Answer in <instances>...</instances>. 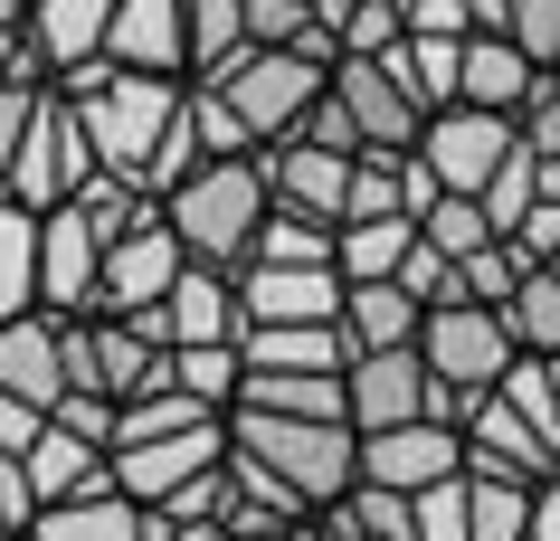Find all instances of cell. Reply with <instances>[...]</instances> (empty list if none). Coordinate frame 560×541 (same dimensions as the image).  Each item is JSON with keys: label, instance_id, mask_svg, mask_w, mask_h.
I'll list each match as a JSON object with an SVG mask.
<instances>
[{"label": "cell", "instance_id": "cell-38", "mask_svg": "<svg viewBox=\"0 0 560 541\" xmlns=\"http://www.w3.org/2000/svg\"><path fill=\"white\" fill-rule=\"evenodd\" d=\"M229 475H237V494H247V504H257V513H276V522H314V504H304V494H295V484H285V475H276L266 456L229 447Z\"/></svg>", "mask_w": 560, "mask_h": 541}, {"label": "cell", "instance_id": "cell-47", "mask_svg": "<svg viewBox=\"0 0 560 541\" xmlns=\"http://www.w3.org/2000/svg\"><path fill=\"white\" fill-rule=\"evenodd\" d=\"M409 10V30L428 38H475V0H399Z\"/></svg>", "mask_w": 560, "mask_h": 541}, {"label": "cell", "instance_id": "cell-19", "mask_svg": "<svg viewBox=\"0 0 560 541\" xmlns=\"http://www.w3.org/2000/svg\"><path fill=\"white\" fill-rule=\"evenodd\" d=\"M237 352L257 361V371H352L361 342L332 314V324H237Z\"/></svg>", "mask_w": 560, "mask_h": 541}, {"label": "cell", "instance_id": "cell-4", "mask_svg": "<svg viewBox=\"0 0 560 541\" xmlns=\"http://www.w3.org/2000/svg\"><path fill=\"white\" fill-rule=\"evenodd\" d=\"M95 172H105V152H95L77 95H58V77H48V95H38V115H30V143H20V162H10V200L58 210V200H77Z\"/></svg>", "mask_w": 560, "mask_h": 541}, {"label": "cell", "instance_id": "cell-20", "mask_svg": "<svg viewBox=\"0 0 560 541\" xmlns=\"http://www.w3.org/2000/svg\"><path fill=\"white\" fill-rule=\"evenodd\" d=\"M541 77H551V67L532 58V48H523L513 30H475V38H466V105H494V115H523Z\"/></svg>", "mask_w": 560, "mask_h": 541}, {"label": "cell", "instance_id": "cell-1", "mask_svg": "<svg viewBox=\"0 0 560 541\" xmlns=\"http://www.w3.org/2000/svg\"><path fill=\"white\" fill-rule=\"evenodd\" d=\"M229 447H247V456H266L276 475L295 484L304 504L324 513V504H342L361 484V427L352 419H285V409H229Z\"/></svg>", "mask_w": 560, "mask_h": 541}, {"label": "cell", "instance_id": "cell-23", "mask_svg": "<svg viewBox=\"0 0 560 541\" xmlns=\"http://www.w3.org/2000/svg\"><path fill=\"white\" fill-rule=\"evenodd\" d=\"M105 30H115V0H38L30 10V48L48 58V77L77 67V58H95Z\"/></svg>", "mask_w": 560, "mask_h": 541}, {"label": "cell", "instance_id": "cell-31", "mask_svg": "<svg viewBox=\"0 0 560 541\" xmlns=\"http://www.w3.org/2000/svg\"><path fill=\"white\" fill-rule=\"evenodd\" d=\"M503 324H513L523 352H551L560 361V267H532L523 285H513V304H503Z\"/></svg>", "mask_w": 560, "mask_h": 541}, {"label": "cell", "instance_id": "cell-53", "mask_svg": "<svg viewBox=\"0 0 560 541\" xmlns=\"http://www.w3.org/2000/svg\"><path fill=\"white\" fill-rule=\"evenodd\" d=\"M0 30H30V0H0Z\"/></svg>", "mask_w": 560, "mask_h": 541}, {"label": "cell", "instance_id": "cell-11", "mask_svg": "<svg viewBox=\"0 0 560 541\" xmlns=\"http://www.w3.org/2000/svg\"><path fill=\"white\" fill-rule=\"evenodd\" d=\"M456 427H466V466H485V475H523V484H551L560 475V447L503 399V380H494V390H475Z\"/></svg>", "mask_w": 560, "mask_h": 541}, {"label": "cell", "instance_id": "cell-10", "mask_svg": "<svg viewBox=\"0 0 560 541\" xmlns=\"http://www.w3.org/2000/svg\"><path fill=\"white\" fill-rule=\"evenodd\" d=\"M95 285H105V228L77 200H58L38 219V304L48 314H95Z\"/></svg>", "mask_w": 560, "mask_h": 541}, {"label": "cell", "instance_id": "cell-14", "mask_svg": "<svg viewBox=\"0 0 560 541\" xmlns=\"http://www.w3.org/2000/svg\"><path fill=\"white\" fill-rule=\"evenodd\" d=\"M438 399V371L418 342H389V352H361L352 361V427H399V419H428Z\"/></svg>", "mask_w": 560, "mask_h": 541}, {"label": "cell", "instance_id": "cell-42", "mask_svg": "<svg viewBox=\"0 0 560 541\" xmlns=\"http://www.w3.org/2000/svg\"><path fill=\"white\" fill-rule=\"evenodd\" d=\"M314 0H247V48H304L314 38Z\"/></svg>", "mask_w": 560, "mask_h": 541}, {"label": "cell", "instance_id": "cell-56", "mask_svg": "<svg viewBox=\"0 0 560 541\" xmlns=\"http://www.w3.org/2000/svg\"><path fill=\"white\" fill-rule=\"evenodd\" d=\"M551 267H560V257H551Z\"/></svg>", "mask_w": 560, "mask_h": 541}, {"label": "cell", "instance_id": "cell-44", "mask_svg": "<svg viewBox=\"0 0 560 541\" xmlns=\"http://www.w3.org/2000/svg\"><path fill=\"white\" fill-rule=\"evenodd\" d=\"M38 95H48V77H10V86H0V190H10V162H20V143H30Z\"/></svg>", "mask_w": 560, "mask_h": 541}, {"label": "cell", "instance_id": "cell-43", "mask_svg": "<svg viewBox=\"0 0 560 541\" xmlns=\"http://www.w3.org/2000/svg\"><path fill=\"white\" fill-rule=\"evenodd\" d=\"M399 285H409L418 304H446V295H466V285H456V257H446V247L428 238V228H418V247L399 257Z\"/></svg>", "mask_w": 560, "mask_h": 541}, {"label": "cell", "instance_id": "cell-27", "mask_svg": "<svg viewBox=\"0 0 560 541\" xmlns=\"http://www.w3.org/2000/svg\"><path fill=\"white\" fill-rule=\"evenodd\" d=\"M38 219L48 210H30V200L0 190V324L38 304Z\"/></svg>", "mask_w": 560, "mask_h": 541}, {"label": "cell", "instance_id": "cell-37", "mask_svg": "<svg viewBox=\"0 0 560 541\" xmlns=\"http://www.w3.org/2000/svg\"><path fill=\"white\" fill-rule=\"evenodd\" d=\"M532 200H541V152H532V143H513V152H503V172L485 180V210H494V228L513 238Z\"/></svg>", "mask_w": 560, "mask_h": 541}, {"label": "cell", "instance_id": "cell-48", "mask_svg": "<svg viewBox=\"0 0 560 541\" xmlns=\"http://www.w3.org/2000/svg\"><path fill=\"white\" fill-rule=\"evenodd\" d=\"M513 247H523L532 267H551V257H560V200H532L523 228H513Z\"/></svg>", "mask_w": 560, "mask_h": 541}, {"label": "cell", "instance_id": "cell-5", "mask_svg": "<svg viewBox=\"0 0 560 541\" xmlns=\"http://www.w3.org/2000/svg\"><path fill=\"white\" fill-rule=\"evenodd\" d=\"M209 86H229V105L257 124V143H276V133H295L314 115V95L332 86V58H314V48H237Z\"/></svg>", "mask_w": 560, "mask_h": 541}, {"label": "cell", "instance_id": "cell-13", "mask_svg": "<svg viewBox=\"0 0 560 541\" xmlns=\"http://www.w3.org/2000/svg\"><path fill=\"white\" fill-rule=\"evenodd\" d=\"M266 162V190L285 200V210H314L342 228V200H352V162L361 152H332V143H304V133H276V143H257Z\"/></svg>", "mask_w": 560, "mask_h": 541}, {"label": "cell", "instance_id": "cell-2", "mask_svg": "<svg viewBox=\"0 0 560 541\" xmlns=\"http://www.w3.org/2000/svg\"><path fill=\"white\" fill-rule=\"evenodd\" d=\"M162 210H172V228L190 238V257H209V267H247V247H257L276 190H266L257 152H219V162H200V172L180 180Z\"/></svg>", "mask_w": 560, "mask_h": 541}, {"label": "cell", "instance_id": "cell-39", "mask_svg": "<svg viewBox=\"0 0 560 541\" xmlns=\"http://www.w3.org/2000/svg\"><path fill=\"white\" fill-rule=\"evenodd\" d=\"M418 541H475V475H446L418 494Z\"/></svg>", "mask_w": 560, "mask_h": 541}, {"label": "cell", "instance_id": "cell-52", "mask_svg": "<svg viewBox=\"0 0 560 541\" xmlns=\"http://www.w3.org/2000/svg\"><path fill=\"white\" fill-rule=\"evenodd\" d=\"M532 541H560V475L532 494Z\"/></svg>", "mask_w": 560, "mask_h": 541}, {"label": "cell", "instance_id": "cell-35", "mask_svg": "<svg viewBox=\"0 0 560 541\" xmlns=\"http://www.w3.org/2000/svg\"><path fill=\"white\" fill-rule=\"evenodd\" d=\"M418 228H428V238H438L446 257H475L485 238H503V228H494V210H485V190H446V200H438L428 219H418Z\"/></svg>", "mask_w": 560, "mask_h": 541}, {"label": "cell", "instance_id": "cell-51", "mask_svg": "<svg viewBox=\"0 0 560 541\" xmlns=\"http://www.w3.org/2000/svg\"><path fill=\"white\" fill-rule=\"evenodd\" d=\"M523 143H532V152H560V86H551V77H541L532 105H523Z\"/></svg>", "mask_w": 560, "mask_h": 541}, {"label": "cell", "instance_id": "cell-12", "mask_svg": "<svg viewBox=\"0 0 560 541\" xmlns=\"http://www.w3.org/2000/svg\"><path fill=\"white\" fill-rule=\"evenodd\" d=\"M219 456H229V419H200V427H172V437L115 447V484L133 504H162V494H180V484L200 475V466H219Z\"/></svg>", "mask_w": 560, "mask_h": 541}, {"label": "cell", "instance_id": "cell-40", "mask_svg": "<svg viewBox=\"0 0 560 541\" xmlns=\"http://www.w3.org/2000/svg\"><path fill=\"white\" fill-rule=\"evenodd\" d=\"M399 162H409V152H361L342 219H389V210H409V200H399Z\"/></svg>", "mask_w": 560, "mask_h": 541}, {"label": "cell", "instance_id": "cell-7", "mask_svg": "<svg viewBox=\"0 0 560 541\" xmlns=\"http://www.w3.org/2000/svg\"><path fill=\"white\" fill-rule=\"evenodd\" d=\"M523 143V115H494V105H438L428 115V133H418V152L438 162V180L446 190H485V180L503 172V152Z\"/></svg>", "mask_w": 560, "mask_h": 541}, {"label": "cell", "instance_id": "cell-33", "mask_svg": "<svg viewBox=\"0 0 560 541\" xmlns=\"http://www.w3.org/2000/svg\"><path fill=\"white\" fill-rule=\"evenodd\" d=\"M503 399H513V409H523V419L560 447V361H551V352H513V371H503Z\"/></svg>", "mask_w": 560, "mask_h": 541}, {"label": "cell", "instance_id": "cell-32", "mask_svg": "<svg viewBox=\"0 0 560 541\" xmlns=\"http://www.w3.org/2000/svg\"><path fill=\"white\" fill-rule=\"evenodd\" d=\"M237 48H247V0H190V77H219Z\"/></svg>", "mask_w": 560, "mask_h": 541}, {"label": "cell", "instance_id": "cell-6", "mask_svg": "<svg viewBox=\"0 0 560 541\" xmlns=\"http://www.w3.org/2000/svg\"><path fill=\"white\" fill-rule=\"evenodd\" d=\"M418 352H428V371L438 380H456V390H494L503 371H513V324H503V304H475V295H446L428 304V324H418Z\"/></svg>", "mask_w": 560, "mask_h": 541}, {"label": "cell", "instance_id": "cell-22", "mask_svg": "<svg viewBox=\"0 0 560 541\" xmlns=\"http://www.w3.org/2000/svg\"><path fill=\"white\" fill-rule=\"evenodd\" d=\"M342 324H352L361 352H389V342H418V324H428V304L399 285V275H361L352 295H342Z\"/></svg>", "mask_w": 560, "mask_h": 541}, {"label": "cell", "instance_id": "cell-50", "mask_svg": "<svg viewBox=\"0 0 560 541\" xmlns=\"http://www.w3.org/2000/svg\"><path fill=\"white\" fill-rule=\"evenodd\" d=\"M399 200H409V219H428L446 200V180H438V162H428V152L409 143V162H399Z\"/></svg>", "mask_w": 560, "mask_h": 541}, {"label": "cell", "instance_id": "cell-55", "mask_svg": "<svg viewBox=\"0 0 560 541\" xmlns=\"http://www.w3.org/2000/svg\"><path fill=\"white\" fill-rule=\"evenodd\" d=\"M361 541H381V532H361Z\"/></svg>", "mask_w": 560, "mask_h": 541}, {"label": "cell", "instance_id": "cell-21", "mask_svg": "<svg viewBox=\"0 0 560 541\" xmlns=\"http://www.w3.org/2000/svg\"><path fill=\"white\" fill-rule=\"evenodd\" d=\"M237 409H285V419H352V371H257L237 380Z\"/></svg>", "mask_w": 560, "mask_h": 541}, {"label": "cell", "instance_id": "cell-30", "mask_svg": "<svg viewBox=\"0 0 560 541\" xmlns=\"http://www.w3.org/2000/svg\"><path fill=\"white\" fill-rule=\"evenodd\" d=\"M466 475H475V541H532V494L541 484L485 475V466H466Z\"/></svg>", "mask_w": 560, "mask_h": 541}, {"label": "cell", "instance_id": "cell-41", "mask_svg": "<svg viewBox=\"0 0 560 541\" xmlns=\"http://www.w3.org/2000/svg\"><path fill=\"white\" fill-rule=\"evenodd\" d=\"M190 115H200V143H209V152H257V124L229 105V86L190 77Z\"/></svg>", "mask_w": 560, "mask_h": 541}, {"label": "cell", "instance_id": "cell-15", "mask_svg": "<svg viewBox=\"0 0 560 541\" xmlns=\"http://www.w3.org/2000/svg\"><path fill=\"white\" fill-rule=\"evenodd\" d=\"M332 86H342V105H352V124H361V152H409L418 133H428V105H418L381 58H342Z\"/></svg>", "mask_w": 560, "mask_h": 541}, {"label": "cell", "instance_id": "cell-18", "mask_svg": "<svg viewBox=\"0 0 560 541\" xmlns=\"http://www.w3.org/2000/svg\"><path fill=\"white\" fill-rule=\"evenodd\" d=\"M105 58L152 67V77H190V0H115Z\"/></svg>", "mask_w": 560, "mask_h": 541}, {"label": "cell", "instance_id": "cell-26", "mask_svg": "<svg viewBox=\"0 0 560 541\" xmlns=\"http://www.w3.org/2000/svg\"><path fill=\"white\" fill-rule=\"evenodd\" d=\"M38 541H143V504H133V494H77V504H48L30 522Z\"/></svg>", "mask_w": 560, "mask_h": 541}, {"label": "cell", "instance_id": "cell-54", "mask_svg": "<svg viewBox=\"0 0 560 541\" xmlns=\"http://www.w3.org/2000/svg\"><path fill=\"white\" fill-rule=\"evenodd\" d=\"M551 86H560V58H551Z\"/></svg>", "mask_w": 560, "mask_h": 541}, {"label": "cell", "instance_id": "cell-3", "mask_svg": "<svg viewBox=\"0 0 560 541\" xmlns=\"http://www.w3.org/2000/svg\"><path fill=\"white\" fill-rule=\"evenodd\" d=\"M67 95V86H58ZM180 95H190V77H152V67H105L86 95H77V115H86L95 152L115 162V172H143L152 143H162V124L180 115Z\"/></svg>", "mask_w": 560, "mask_h": 541}, {"label": "cell", "instance_id": "cell-9", "mask_svg": "<svg viewBox=\"0 0 560 541\" xmlns=\"http://www.w3.org/2000/svg\"><path fill=\"white\" fill-rule=\"evenodd\" d=\"M190 267V238L172 228V210L133 219L115 247H105V285H95V314H133V304L172 295V275Z\"/></svg>", "mask_w": 560, "mask_h": 541}, {"label": "cell", "instance_id": "cell-25", "mask_svg": "<svg viewBox=\"0 0 560 541\" xmlns=\"http://www.w3.org/2000/svg\"><path fill=\"white\" fill-rule=\"evenodd\" d=\"M247 267H342V228L276 200V210H266V228H257V247H247Z\"/></svg>", "mask_w": 560, "mask_h": 541}, {"label": "cell", "instance_id": "cell-46", "mask_svg": "<svg viewBox=\"0 0 560 541\" xmlns=\"http://www.w3.org/2000/svg\"><path fill=\"white\" fill-rule=\"evenodd\" d=\"M503 30H513L532 58L551 67V58H560V0H513V20H503Z\"/></svg>", "mask_w": 560, "mask_h": 541}, {"label": "cell", "instance_id": "cell-16", "mask_svg": "<svg viewBox=\"0 0 560 541\" xmlns=\"http://www.w3.org/2000/svg\"><path fill=\"white\" fill-rule=\"evenodd\" d=\"M352 295L342 267H237V304L247 324H332Z\"/></svg>", "mask_w": 560, "mask_h": 541}, {"label": "cell", "instance_id": "cell-36", "mask_svg": "<svg viewBox=\"0 0 560 541\" xmlns=\"http://www.w3.org/2000/svg\"><path fill=\"white\" fill-rule=\"evenodd\" d=\"M523 275H532V257H523L513 238H485L475 257H456V285H466L475 304H513V285H523Z\"/></svg>", "mask_w": 560, "mask_h": 541}, {"label": "cell", "instance_id": "cell-49", "mask_svg": "<svg viewBox=\"0 0 560 541\" xmlns=\"http://www.w3.org/2000/svg\"><path fill=\"white\" fill-rule=\"evenodd\" d=\"M38 427H48V409H38V399L0 390V447H10V456H30V447H38Z\"/></svg>", "mask_w": 560, "mask_h": 541}, {"label": "cell", "instance_id": "cell-24", "mask_svg": "<svg viewBox=\"0 0 560 541\" xmlns=\"http://www.w3.org/2000/svg\"><path fill=\"white\" fill-rule=\"evenodd\" d=\"M381 67H389V77H399V86L418 95V105H428V115L466 95V38H428V30H409V38H399V48H389Z\"/></svg>", "mask_w": 560, "mask_h": 541}, {"label": "cell", "instance_id": "cell-34", "mask_svg": "<svg viewBox=\"0 0 560 541\" xmlns=\"http://www.w3.org/2000/svg\"><path fill=\"white\" fill-rule=\"evenodd\" d=\"M200 162H219V152L200 143V115H190V95H180V115L162 124V143H152L143 180H152V190H162V200H172V190H180V180H190V172H200Z\"/></svg>", "mask_w": 560, "mask_h": 541}, {"label": "cell", "instance_id": "cell-28", "mask_svg": "<svg viewBox=\"0 0 560 541\" xmlns=\"http://www.w3.org/2000/svg\"><path fill=\"white\" fill-rule=\"evenodd\" d=\"M418 247V219L389 210V219H342V275H399V257Z\"/></svg>", "mask_w": 560, "mask_h": 541}, {"label": "cell", "instance_id": "cell-29", "mask_svg": "<svg viewBox=\"0 0 560 541\" xmlns=\"http://www.w3.org/2000/svg\"><path fill=\"white\" fill-rule=\"evenodd\" d=\"M172 380H180V390H200L209 409H237L247 352H237V342H172Z\"/></svg>", "mask_w": 560, "mask_h": 541}, {"label": "cell", "instance_id": "cell-8", "mask_svg": "<svg viewBox=\"0 0 560 541\" xmlns=\"http://www.w3.org/2000/svg\"><path fill=\"white\" fill-rule=\"evenodd\" d=\"M361 475L428 494V484L466 475V427L456 419H399V427H361Z\"/></svg>", "mask_w": 560, "mask_h": 541}, {"label": "cell", "instance_id": "cell-45", "mask_svg": "<svg viewBox=\"0 0 560 541\" xmlns=\"http://www.w3.org/2000/svg\"><path fill=\"white\" fill-rule=\"evenodd\" d=\"M295 133H304V143H332V152H361V124H352V105H342V86L314 95V115H304Z\"/></svg>", "mask_w": 560, "mask_h": 541}, {"label": "cell", "instance_id": "cell-17", "mask_svg": "<svg viewBox=\"0 0 560 541\" xmlns=\"http://www.w3.org/2000/svg\"><path fill=\"white\" fill-rule=\"evenodd\" d=\"M0 390L38 399V409H58V399H67V314L30 304V314L0 324Z\"/></svg>", "mask_w": 560, "mask_h": 541}]
</instances>
